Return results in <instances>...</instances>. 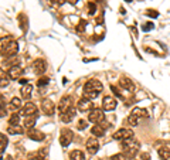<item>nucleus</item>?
<instances>
[{"label": "nucleus", "mask_w": 170, "mask_h": 160, "mask_svg": "<svg viewBox=\"0 0 170 160\" xmlns=\"http://www.w3.org/2000/svg\"><path fill=\"white\" fill-rule=\"evenodd\" d=\"M139 142L130 137V139H126V140H122V154H124L126 159H133L136 156V153L139 152Z\"/></svg>", "instance_id": "1"}, {"label": "nucleus", "mask_w": 170, "mask_h": 160, "mask_svg": "<svg viewBox=\"0 0 170 160\" xmlns=\"http://www.w3.org/2000/svg\"><path fill=\"white\" fill-rule=\"evenodd\" d=\"M102 89H103V87H102V84H101V81L89 80L84 85V95L87 98H89V99H92V98H97L102 92Z\"/></svg>", "instance_id": "2"}, {"label": "nucleus", "mask_w": 170, "mask_h": 160, "mask_svg": "<svg viewBox=\"0 0 170 160\" xmlns=\"http://www.w3.org/2000/svg\"><path fill=\"white\" fill-rule=\"evenodd\" d=\"M88 119H89V122H92V123H101V122H103L105 120V114H103L102 109H98V108H92V109L89 110V114H88Z\"/></svg>", "instance_id": "3"}, {"label": "nucleus", "mask_w": 170, "mask_h": 160, "mask_svg": "<svg viewBox=\"0 0 170 160\" xmlns=\"http://www.w3.org/2000/svg\"><path fill=\"white\" fill-rule=\"evenodd\" d=\"M130 137H133V132L128 128H122V129L116 130L115 133H113V139L115 140H126V139H130Z\"/></svg>", "instance_id": "4"}, {"label": "nucleus", "mask_w": 170, "mask_h": 160, "mask_svg": "<svg viewBox=\"0 0 170 160\" xmlns=\"http://www.w3.org/2000/svg\"><path fill=\"white\" fill-rule=\"evenodd\" d=\"M72 136L74 133L71 132L70 129H63L61 130V133H60V143L63 147H67L70 146V143L72 142Z\"/></svg>", "instance_id": "5"}, {"label": "nucleus", "mask_w": 170, "mask_h": 160, "mask_svg": "<svg viewBox=\"0 0 170 160\" xmlns=\"http://www.w3.org/2000/svg\"><path fill=\"white\" fill-rule=\"evenodd\" d=\"M17 51H19V44H17L16 41H10V43L3 48L2 54H3V57L7 58V57H13V55H16Z\"/></svg>", "instance_id": "6"}, {"label": "nucleus", "mask_w": 170, "mask_h": 160, "mask_svg": "<svg viewBox=\"0 0 170 160\" xmlns=\"http://www.w3.org/2000/svg\"><path fill=\"white\" fill-rule=\"evenodd\" d=\"M41 110H43L46 115H48V116H53L54 110H55V105H54V102L51 99L46 98V99L41 101Z\"/></svg>", "instance_id": "7"}, {"label": "nucleus", "mask_w": 170, "mask_h": 160, "mask_svg": "<svg viewBox=\"0 0 170 160\" xmlns=\"http://www.w3.org/2000/svg\"><path fill=\"white\" fill-rule=\"evenodd\" d=\"M31 68H33L34 74H37V75H43V74L46 72V70H47V64H46V61H44V60L37 58V60L33 63Z\"/></svg>", "instance_id": "8"}, {"label": "nucleus", "mask_w": 170, "mask_h": 160, "mask_svg": "<svg viewBox=\"0 0 170 160\" xmlns=\"http://www.w3.org/2000/svg\"><path fill=\"white\" fill-rule=\"evenodd\" d=\"M87 150L89 154H95L99 150V142H98V139L95 136L89 137L87 140Z\"/></svg>", "instance_id": "9"}, {"label": "nucleus", "mask_w": 170, "mask_h": 160, "mask_svg": "<svg viewBox=\"0 0 170 160\" xmlns=\"http://www.w3.org/2000/svg\"><path fill=\"white\" fill-rule=\"evenodd\" d=\"M20 115H23L24 118L26 116H31V115H37V106L34 105L33 102H27L20 110Z\"/></svg>", "instance_id": "10"}, {"label": "nucleus", "mask_w": 170, "mask_h": 160, "mask_svg": "<svg viewBox=\"0 0 170 160\" xmlns=\"http://www.w3.org/2000/svg\"><path fill=\"white\" fill-rule=\"evenodd\" d=\"M70 108H72V97L67 95V97L61 98L60 105H58V110H60V114L65 112V110H67V109H70Z\"/></svg>", "instance_id": "11"}, {"label": "nucleus", "mask_w": 170, "mask_h": 160, "mask_svg": "<svg viewBox=\"0 0 170 160\" xmlns=\"http://www.w3.org/2000/svg\"><path fill=\"white\" fill-rule=\"evenodd\" d=\"M77 108H78V110H81V112H85V110H91V109H92V102H91L89 98L84 97V98H81V99L78 101Z\"/></svg>", "instance_id": "12"}, {"label": "nucleus", "mask_w": 170, "mask_h": 160, "mask_svg": "<svg viewBox=\"0 0 170 160\" xmlns=\"http://www.w3.org/2000/svg\"><path fill=\"white\" fill-rule=\"evenodd\" d=\"M116 105H118L116 99H115V98H112V97H105L102 99V108H103V110H113L115 108H116Z\"/></svg>", "instance_id": "13"}, {"label": "nucleus", "mask_w": 170, "mask_h": 160, "mask_svg": "<svg viewBox=\"0 0 170 160\" xmlns=\"http://www.w3.org/2000/svg\"><path fill=\"white\" fill-rule=\"evenodd\" d=\"M23 68L17 67V65H13V67L9 68V71H7V74H9V77H10V80H20L21 75H23Z\"/></svg>", "instance_id": "14"}, {"label": "nucleus", "mask_w": 170, "mask_h": 160, "mask_svg": "<svg viewBox=\"0 0 170 160\" xmlns=\"http://www.w3.org/2000/svg\"><path fill=\"white\" fill-rule=\"evenodd\" d=\"M75 112H77V109L75 108H70V109H67L65 112H63V114L60 115V119L63 120V122H65V123H68V122H71V120L74 119V116H75Z\"/></svg>", "instance_id": "15"}, {"label": "nucleus", "mask_w": 170, "mask_h": 160, "mask_svg": "<svg viewBox=\"0 0 170 160\" xmlns=\"http://www.w3.org/2000/svg\"><path fill=\"white\" fill-rule=\"evenodd\" d=\"M27 136H28V139L31 140H37V142H40V140H44V133L43 132H40V130L34 129V128H31V129H28V132H27Z\"/></svg>", "instance_id": "16"}, {"label": "nucleus", "mask_w": 170, "mask_h": 160, "mask_svg": "<svg viewBox=\"0 0 170 160\" xmlns=\"http://www.w3.org/2000/svg\"><path fill=\"white\" fill-rule=\"evenodd\" d=\"M119 85L124 89H126V91H132L133 89V82L129 80V78H126V77H122L119 80Z\"/></svg>", "instance_id": "17"}, {"label": "nucleus", "mask_w": 170, "mask_h": 160, "mask_svg": "<svg viewBox=\"0 0 170 160\" xmlns=\"http://www.w3.org/2000/svg\"><path fill=\"white\" fill-rule=\"evenodd\" d=\"M157 154H159V159L160 160H169L170 159V149L169 147H159L157 150Z\"/></svg>", "instance_id": "18"}, {"label": "nucleus", "mask_w": 170, "mask_h": 160, "mask_svg": "<svg viewBox=\"0 0 170 160\" xmlns=\"http://www.w3.org/2000/svg\"><path fill=\"white\" fill-rule=\"evenodd\" d=\"M36 122H37V115L26 116V119H24V128H26V129H31V128H34Z\"/></svg>", "instance_id": "19"}, {"label": "nucleus", "mask_w": 170, "mask_h": 160, "mask_svg": "<svg viewBox=\"0 0 170 160\" xmlns=\"http://www.w3.org/2000/svg\"><path fill=\"white\" fill-rule=\"evenodd\" d=\"M31 91H33V85L31 84H26L23 88H21V97L24 99H28L31 97Z\"/></svg>", "instance_id": "20"}, {"label": "nucleus", "mask_w": 170, "mask_h": 160, "mask_svg": "<svg viewBox=\"0 0 170 160\" xmlns=\"http://www.w3.org/2000/svg\"><path fill=\"white\" fill-rule=\"evenodd\" d=\"M91 133L94 135V136H97V137H101V136H103L105 135V128L103 126H101V125H95V126L91 129Z\"/></svg>", "instance_id": "21"}, {"label": "nucleus", "mask_w": 170, "mask_h": 160, "mask_svg": "<svg viewBox=\"0 0 170 160\" xmlns=\"http://www.w3.org/2000/svg\"><path fill=\"white\" fill-rule=\"evenodd\" d=\"M9 74L3 70V68L0 67V87H6L7 84H9Z\"/></svg>", "instance_id": "22"}, {"label": "nucleus", "mask_w": 170, "mask_h": 160, "mask_svg": "<svg viewBox=\"0 0 170 160\" xmlns=\"http://www.w3.org/2000/svg\"><path fill=\"white\" fill-rule=\"evenodd\" d=\"M132 115H133V116H136L137 119H139V118H147V116H149L147 110L146 109H142V108H133V110H132Z\"/></svg>", "instance_id": "23"}, {"label": "nucleus", "mask_w": 170, "mask_h": 160, "mask_svg": "<svg viewBox=\"0 0 170 160\" xmlns=\"http://www.w3.org/2000/svg\"><path fill=\"white\" fill-rule=\"evenodd\" d=\"M7 132L10 135H21L23 133V128H21L20 125H9Z\"/></svg>", "instance_id": "24"}, {"label": "nucleus", "mask_w": 170, "mask_h": 160, "mask_svg": "<svg viewBox=\"0 0 170 160\" xmlns=\"http://www.w3.org/2000/svg\"><path fill=\"white\" fill-rule=\"evenodd\" d=\"M70 160H87V159H85V154L81 150H72L70 153Z\"/></svg>", "instance_id": "25"}, {"label": "nucleus", "mask_w": 170, "mask_h": 160, "mask_svg": "<svg viewBox=\"0 0 170 160\" xmlns=\"http://www.w3.org/2000/svg\"><path fill=\"white\" fill-rule=\"evenodd\" d=\"M125 125H128V126H137V118L130 114L129 116L125 119Z\"/></svg>", "instance_id": "26"}, {"label": "nucleus", "mask_w": 170, "mask_h": 160, "mask_svg": "<svg viewBox=\"0 0 170 160\" xmlns=\"http://www.w3.org/2000/svg\"><path fill=\"white\" fill-rule=\"evenodd\" d=\"M10 108L13 110H17V109H20L21 108V101L19 99V98H13L10 102Z\"/></svg>", "instance_id": "27"}, {"label": "nucleus", "mask_w": 170, "mask_h": 160, "mask_svg": "<svg viewBox=\"0 0 170 160\" xmlns=\"http://www.w3.org/2000/svg\"><path fill=\"white\" fill-rule=\"evenodd\" d=\"M10 41H13V38H11L10 36L9 37H3V38H0V53L3 51V48L7 45V44L10 43Z\"/></svg>", "instance_id": "28"}, {"label": "nucleus", "mask_w": 170, "mask_h": 160, "mask_svg": "<svg viewBox=\"0 0 170 160\" xmlns=\"http://www.w3.org/2000/svg\"><path fill=\"white\" fill-rule=\"evenodd\" d=\"M19 122H20V116H19V114H13L10 116V119H9V125H19Z\"/></svg>", "instance_id": "29"}, {"label": "nucleus", "mask_w": 170, "mask_h": 160, "mask_svg": "<svg viewBox=\"0 0 170 160\" xmlns=\"http://www.w3.org/2000/svg\"><path fill=\"white\" fill-rule=\"evenodd\" d=\"M50 82V78H47V77H41L40 80L37 81V87L41 88V87H46L47 84Z\"/></svg>", "instance_id": "30"}, {"label": "nucleus", "mask_w": 170, "mask_h": 160, "mask_svg": "<svg viewBox=\"0 0 170 160\" xmlns=\"http://www.w3.org/2000/svg\"><path fill=\"white\" fill-rule=\"evenodd\" d=\"M88 13H89V14H95V13H97V4L92 3V2H89V3H88Z\"/></svg>", "instance_id": "31"}, {"label": "nucleus", "mask_w": 170, "mask_h": 160, "mask_svg": "<svg viewBox=\"0 0 170 160\" xmlns=\"http://www.w3.org/2000/svg\"><path fill=\"white\" fill-rule=\"evenodd\" d=\"M7 143H9V140H7V137L4 136L3 133H0V146L2 147H6Z\"/></svg>", "instance_id": "32"}, {"label": "nucleus", "mask_w": 170, "mask_h": 160, "mask_svg": "<svg viewBox=\"0 0 170 160\" xmlns=\"http://www.w3.org/2000/svg\"><path fill=\"white\" fill-rule=\"evenodd\" d=\"M28 160H46V157L41 153H36V154H31V156L28 157Z\"/></svg>", "instance_id": "33"}, {"label": "nucleus", "mask_w": 170, "mask_h": 160, "mask_svg": "<svg viewBox=\"0 0 170 160\" xmlns=\"http://www.w3.org/2000/svg\"><path fill=\"white\" fill-rule=\"evenodd\" d=\"M152 28H153V23H150V21L142 26V30H143V31H150Z\"/></svg>", "instance_id": "34"}, {"label": "nucleus", "mask_w": 170, "mask_h": 160, "mask_svg": "<svg viewBox=\"0 0 170 160\" xmlns=\"http://www.w3.org/2000/svg\"><path fill=\"white\" fill-rule=\"evenodd\" d=\"M80 26H78V28H77V31H78V33H82V31H84V27H85V26H87V21H84V20H81L80 21Z\"/></svg>", "instance_id": "35"}, {"label": "nucleus", "mask_w": 170, "mask_h": 160, "mask_svg": "<svg viewBox=\"0 0 170 160\" xmlns=\"http://www.w3.org/2000/svg\"><path fill=\"white\" fill-rule=\"evenodd\" d=\"M85 128H87V122H85L84 119H81L80 122H78V129L82 130V129H85Z\"/></svg>", "instance_id": "36"}, {"label": "nucleus", "mask_w": 170, "mask_h": 160, "mask_svg": "<svg viewBox=\"0 0 170 160\" xmlns=\"http://www.w3.org/2000/svg\"><path fill=\"white\" fill-rule=\"evenodd\" d=\"M6 115V108H4V103L0 102V118H3Z\"/></svg>", "instance_id": "37"}, {"label": "nucleus", "mask_w": 170, "mask_h": 160, "mask_svg": "<svg viewBox=\"0 0 170 160\" xmlns=\"http://www.w3.org/2000/svg\"><path fill=\"white\" fill-rule=\"evenodd\" d=\"M147 16H149V17H155V19H156V17L157 16H159V13H157V11L156 10H147Z\"/></svg>", "instance_id": "38"}, {"label": "nucleus", "mask_w": 170, "mask_h": 160, "mask_svg": "<svg viewBox=\"0 0 170 160\" xmlns=\"http://www.w3.org/2000/svg\"><path fill=\"white\" fill-rule=\"evenodd\" d=\"M53 4H55V6H60V4H64L67 0H50Z\"/></svg>", "instance_id": "39"}, {"label": "nucleus", "mask_w": 170, "mask_h": 160, "mask_svg": "<svg viewBox=\"0 0 170 160\" xmlns=\"http://www.w3.org/2000/svg\"><path fill=\"white\" fill-rule=\"evenodd\" d=\"M126 157L124 156V154H115V156H112V160H125Z\"/></svg>", "instance_id": "40"}, {"label": "nucleus", "mask_w": 170, "mask_h": 160, "mask_svg": "<svg viewBox=\"0 0 170 160\" xmlns=\"http://www.w3.org/2000/svg\"><path fill=\"white\" fill-rule=\"evenodd\" d=\"M140 159L142 160H150V154L149 153H142L140 154Z\"/></svg>", "instance_id": "41"}, {"label": "nucleus", "mask_w": 170, "mask_h": 160, "mask_svg": "<svg viewBox=\"0 0 170 160\" xmlns=\"http://www.w3.org/2000/svg\"><path fill=\"white\" fill-rule=\"evenodd\" d=\"M111 89L113 91V93H115V95H116V97H119V98H120V92H119V91L116 89V88H115V87H111Z\"/></svg>", "instance_id": "42"}, {"label": "nucleus", "mask_w": 170, "mask_h": 160, "mask_svg": "<svg viewBox=\"0 0 170 160\" xmlns=\"http://www.w3.org/2000/svg\"><path fill=\"white\" fill-rule=\"evenodd\" d=\"M19 81H20L21 84H24V85H26V84H28V81H27L26 78H20V80H19Z\"/></svg>", "instance_id": "43"}, {"label": "nucleus", "mask_w": 170, "mask_h": 160, "mask_svg": "<svg viewBox=\"0 0 170 160\" xmlns=\"http://www.w3.org/2000/svg\"><path fill=\"white\" fill-rule=\"evenodd\" d=\"M67 2H68L70 4H77V3H78V0H67Z\"/></svg>", "instance_id": "44"}, {"label": "nucleus", "mask_w": 170, "mask_h": 160, "mask_svg": "<svg viewBox=\"0 0 170 160\" xmlns=\"http://www.w3.org/2000/svg\"><path fill=\"white\" fill-rule=\"evenodd\" d=\"M4 160H13V157H11V156H6V157H4Z\"/></svg>", "instance_id": "45"}, {"label": "nucleus", "mask_w": 170, "mask_h": 160, "mask_svg": "<svg viewBox=\"0 0 170 160\" xmlns=\"http://www.w3.org/2000/svg\"><path fill=\"white\" fill-rule=\"evenodd\" d=\"M125 2H128V3H130V2H132V0H125Z\"/></svg>", "instance_id": "46"}]
</instances>
